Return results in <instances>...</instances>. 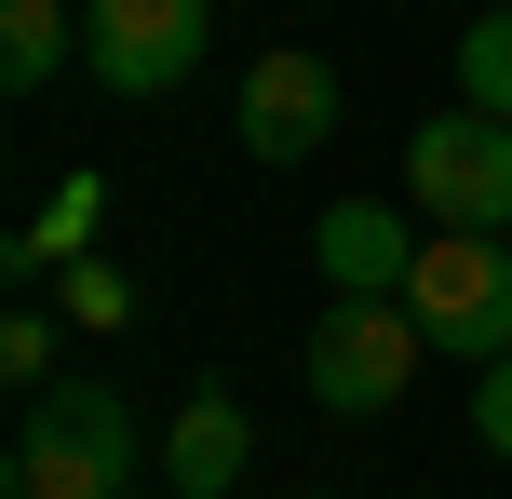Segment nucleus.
<instances>
[{
	"label": "nucleus",
	"mask_w": 512,
	"mask_h": 499,
	"mask_svg": "<svg viewBox=\"0 0 512 499\" xmlns=\"http://www.w3.org/2000/svg\"><path fill=\"white\" fill-rule=\"evenodd\" d=\"M418 243H432V230H405L391 203H324V216H310V270H324V297H405Z\"/></svg>",
	"instance_id": "nucleus-7"
},
{
	"label": "nucleus",
	"mask_w": 512,
	"mask_h": 499,
	"mask_svg": "<svg viewBox=\"0 0 512 499\" xmlns=\"http://www.w3.org/2000/svg\"><path fill=\"white\" fill-rule=\"evenodd\" d=\"M405 311L432 351H459V365H499L512 351V230H432L405 270Z\"/></svg>",
	"instance_id": "nucleus-3"
},
{
	"label": "nucleus",
	"mask_w": 512,
	"mask_h": 499,
	"mask_svg": "<svg viewBox=\"0 0 512 499\" xmlns=\"http://www.w3.org/2000/svg\"><path fill=\"white\" fill-rule=\"evenodd\" d=\"M68 54H81V14H68V0H0V95H41Z\"/></svg>",
	"instance_id": "nucleus-10"
},
{
	"label": "nucleus",
	"mask_w": 512,
	"mask_h": 499,
	"mask_svg": "<svg viewBox=\"0 0 512 499\" xmlns=\"http://www.w3.org/2000/svg\"><path fill=\"white\" fill-rule=\"evenodd\" d=\"M122 499H149V486H122ZM162 499H176V486H162Z\"/></svg>",
	"instance_id": "nucleus-15"
},
{
	"label": "nucleus",
	"mask_w": 512,
	"mask_h": 499,
	"mask_svg": "<svg viewBox=\"0 0 512 499\" xmlns=\"http://www.w3.org/2000/svg\"><path fill=\"white\" fill-rule=\"evenodd\" d=\"M243 446H256L243 405H230V392H189V405H176V432H162V486H176V499H216V486L243 473Z\"/></svg>",
	"instance_id": "nucleus-8"
},
{
	"label": "nucleus",
	"mask_w": 512,
	"mask_h": 499,
	"mask_svg": "<svg viewBox=\"0 0 512 499\" xmlns=\"http://www.w3.org/2000/svg\"><path fill=\"white\" fill-rule=\"evenodd\" d=\"M337 135V68L324 54H256L243 68V149L256 162H310Z\"/></svg>",
	"instance_id": "nucleus-6"
},
{
	"label": "nucleus",
	"mask_w": 512,
	"mask_h": 499,
	"mask_svg": "<svg viewBox=\"0 0 512 499\" xmlns=\"http://www.w3.org/2000/svg\"><path fill=\"white\" fill-rule=\"evenodd\" d=\"M405 189L432 230H499L512 216V122L499 108H432L405 135Z\"/></svg>",
	"instance_id": "nucleus-4"
},
{
	"label": "nucleus",
	"mask_w": 512,
	"mask_h": 499,
	"mask_svg": "<svg viewBox=\"0 0 512 499\" xmlns=\"http://www.w3.org/2000/svg\"><path fill=\"white\" fill-rule=\"evenodd\" d=\"M203 41H216V0H81V68L122 108L176 95V81L203 68Z\"/></svg>",
	"instance_id": "nucleus-5"
},
{
	"label": "nucleus",
	"mask_w": 512,
	"mask_h": 499,
	"mask_svg": "<svg viewBox=\"0 0 512 499\" xmlns=\"http://www.w3.org/2000/svg\"><path fill=\"white\" fill-rule=\"evenodd\" d=\"M54 324L68 311H0V378L14 392H54Z\"/></svg>",
	"instance_id": "nucleus-12"
},
{
	"label": "nucleus",
	"mask_w": 512,
	"mask_h": 499,
	"mask_svg": "<svg viewBox=\"0 0 512 499\" xmlns=\"http://www.w3.org/2000/svg\"><path fill=\"white\" fill-rule=\"evenodd\" d=\"M418 311L405 297H324L310 311V338H297V378H310V405L324 419H378V405H405V378H418Z\"/></svg>",
	"instance_id": "nucleus-2"
},
{
	"label": "nucleus",
	"mask_w": 512,
	"mask_h": 499,
	"mask_svg": "<svg viewBox=\"0 0 512 499\" xmlns=\"http://www.w3.org/2000/svg\"><path fill=\"white\" fill-rule=\"evenodd\" d=\"M135 486V405L108 378H54L14 405V499H122Z\"/></svg>",
	"instance_id": "nucleus-1"
},
{
	"label": "nucleus",
	"mask_w": 512,
	"mask_h": 499,
	"mask_svg": "<svg viewBox=\"0 0 512 499\" xmlns=\"http://www.w3.org/2000/svg\"><path fill=\"white\" fill-rule=\"evenodd\" d=\"M95 230H108V176L81 162V176H54V203L14 230V284H27V270H68V257H95Z\"/></svg>",
	"instance_id": "nucleus-9"
},
{
	"label": "nucleus",
	"mask_w": 512,
	"mask_h": 499,
	"mask_svg": "<svg viewBox=\"0 0 512 499\" xmlns=\"http://www.w3.org/2000/svg\"><path fill=\"white\" fill-rule=\"evenodd\" d=\"M472 432H486V446L512 459V351H499V365H486V392H472Z\"/></svg>",
	"instance_id": "nucleus-14"
},
{
	"label": "nucleus",
	"mask_w": 512,
	"mask_h": 499,
	"mask_svg": "<svg viewBox=\"0 0 512 499\" xmlns=\"http://www.w3.org/2000/svg\"><path fill=\"white\" fill-rule=\"evenodd\" d=\"M459 108H499V122H512V14H472L459 27Z\"/></svg>",
	"instance_id": "nucleus-11"
},
{
	"label": "nucleus",
	"mask_w": 512,
	"mask_h": 499,
	"mask_svg": "<svg viewBox=\"0 0 512 499\" xmlns=\"http://www.w3.org/2000/svg\"><path fill=\"white\" fill-rule=\"evenodd\" d=\"M54 311H68V324H135V284L108 257H68V297H54Z\"/></svg>",
	"instance_id": "nucleus-13"
}]
</instances>
